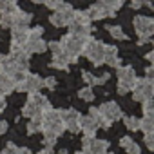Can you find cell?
<instances>
[{"instance_id":"6da1fadb","label":"cell","mask_w":154,"mask_h":154,"mask_svg":"<svg viewBox=\"0 0 154 154\" xmlns=\"http://www.w3.org/2000/svg\"><path fill=\"white\" fill-rule=\"evenodd\" d=\"M42 134H44V145L45 147H54L56 140L65 132L62 116H60V109H47L42 116Z\"/></svg>"},{"instance_id":"7a4b0ae2","label":"cell","mask_w":154,"mask_h":154,"mask_svg":"<svg viewBox=\"0 0 154 154\" xmlns=\"http://www.w3.org/2000/svg\"><path fill=\"white\" fill-rule=\"evenodd\" d=\"M33 20V15L27 11H22L18 8H13L9 11L0 13V27L2 29H27Z\"/></svg>"},{"instance_id":"3957f363","label":"cell","mask_w":154,"mask_h":154,"mask_svg":"<svg viewBox=\"0 0 154 154\" xmlns=\"http://www.w3.org/2000/svg\"><path fill=\"white\" fill-rule=\"evenodd\" d=\"M89 38H91V36H80V35L67 33V35H63V36L58 40V44L62 45V49H63L65 54L69 56L71 63H76V62L80 60V56H82V53H84V47H85V44H87Z\"/></svg>"},{"instance_id":"277c9868","label":"cell","mask_w":154,"mask_h":154,"mask_svg":"<svg viewBox=\"0 0 154 154\" xmlns=\"http://www.w3.org/2000/svg\"><path fill=\"white\" fill-rule=\"evenodd\" d=\"M47 109H51V103L47 100V96L36 93V94H29L26 103H24V109H22V114L26 118H36V116H42Z\"/></svg>"},{"instance_id":"5b68a950","label":"cell","mask_w":154,"mask_h":154,"mask_svg":"<svg viewBox=\"0 0 154 154\" xmlns=\"http://www.w3.org/2000/svg\"><path fill=\"white\" fill-rule=\"evenodd\" d=\"M67 29H69V33H72V35L91 36L93 22H91V18L87 17L85 11H76V9H74L71 20H69V24H67Z\"/></svg>"},{"instance_id":"8992f818","label":"cell","mask_w":154,"mask_h":154,"mask_svg":"<svg viewBox=\"0 0 154 154\" xmlns=\"http://www.w3.org/2000/svg\"><path fill=\"white\" fill-rule=\"evenodd\" d=\"M116 78H118V94L125 96L127 93L132 91L138 76H136V71L132 65H120L116 69Z\"/></svg>"},{"instance_id":"52a82bcc","label":"cell","mask_w":154,"mask_h":154,"mask_svg":"<svg viewBox=\"0 0 154 154\" xmlns=\"http://www.w3.org/2000/svg\"><path fill=\"white\" fill-rule=\"evenodd\" d=\"M42 35H44V27L42 26L29 27L27 38H26V44H24V47H26V51L29 54H35V53L40 54V53H45L47 51V42L42 38Z\"/></svg>"},{"instance_id":"ba28073f","label":"cell","mask_w":154,"mask_h":154,"mask_svg":"<svg viewBox=\"0 0 154 154\" xmlns=\"http://www.w3.org/2000/svg\"><path fill=\"white\" fill-rule=\"evenodd\" d=\"M132 24H134L136 35L140 36V38H138V45H143V44L150 42V38H152V35H154V20H152L150 17L140 15V17H136V18L132 20Z\"/></svg>"},{"instance_id":"9c48e42d","label":"cell","mask_w":154,"mask_h":154,"mask_svg":"<svg viewBox=\"0 0 154 154\" xmlns=\"http://www.w3.org/2000/svg\"><path fill=\"white\" fill-rule=\"evenodd\" d=\"M103 53H105V44L102 40H96V38H89L85 47H84V56L93 63V65H103Z\"/></svg>"},{"instance_id":"30bf717a","label":"cell","mask_w":154,"mask_h":154,"mask_svg":"<svg viewBox=\"0 0 154 154\" xmlns=\"http://www.w3.org/2000/svg\"><path fill=\"white\" fill-rule=\"evenodd\" d=\"M40 89H44V78L35 72H27L24 76V80L15 87V91L26 93V94H36V93H40Z\"/></svg>"},{"instance_id":"8fae6325","label":"cell","mask_w":154,"mask_h":154,"mask_svg":"<svg viewBox=\"0 0 154 154\" xmlns=\"http://www.w3.org/2000/svg\"><path fill=\"white\" fill-rule=\"evenodd\" d=\"M132 100L134 102H147V100H152V94H154V82L150 80H145V78H138L134 87H132Z\"/></svg>"},{"instance_id":"7c38bea8","label":"cell","mask_w":154,"mask_h":154,"mask_svg":"<svg viewBox=\"0 0 154 154\" xmlns=\"http://www.w3.org/2000/svg\"><path fill=\"white\" fill-rule=\"evenodd\" d=\"M47 49H51V67L54 69H60V71H69V65H71V60L69 56L65 54V51L62 49V45L58 42H49L47 44Z\"/></svg>"},{"instance_id":"4fadbf2b","label":"cell","mask_w":154,"mask_h":154,"mask_svg":"<svg viewBox=\"0 0 154 154\" xmlns=\"http://www.w3.org/2000/svg\"><path fill=\"white\" fill-rule=\"evenodd\" d=\"M72 13H74V8H72L71 4H65V2H63V4H60L56 9H53V13H51V17H49V22H51L54 27H67V24H69Z\"/></svg>"},{"instance_id":"5bb4252c","label":"cell","mask_w":154,"mask_h":154,"mask_svg":"<svg viewBox=\"0 0 154 154\" xmlns=\"http://www.w3.org/2000/svg\"><path fill=\"white\" fill-rule=\"evenodd\" d=\"M84 154H105L109 152V141L100 138H82V150Z\"/></svg>"},{"instance_id":"9a60e30c","label":"cell","mask_w":154,"mask_h":154,"mask_svg":"<svg viewBox=\"0 0 154 154\" xmlns=\"http://www.w3.org/2000/svg\"><path fill=\"white\" fill-rule=\"evenodd\" d=\"M60 116H62L65 131H69L72 134L80 132V116L82 114L76 109H60Z\"/></svg>"},{"instance_id":"2e32d148","label":"cell","mask_w":154,"mask_h":154,"mask_svg":"<svg viewBox=\"0 0 154 154\" xmlns=\"http://www.w3.org/2000/svg\"><path fill=\"white\" fill-rule=\"evenodd\" d=\"M98 111H100L102 116H103L107 122H111V123H114V122H118V120L123 118V111H122V107H120L116 102H105V103H102V105L98 107Z\"/></svg>"},{"instance_id":"e0dca14e","label":"cell","mask_w":154,"mask_h":154,"mask_svg":"<svg viewBox=\"0 0 154 154\" xmlns=\"http://www.w3.org/2000/svg\"><path fill=\"white\" fill-rule=\"evenodd\" d=\"M85 13H87V17L91 18V22L116 17V13H114V11H111V9H107V8H103V6H102V4H98V2H96V4H93V6H89V9H87Z\"/></svg>"},{"instance_id":"ac0fdd59","label":"cell","mask_w":154,"mask_h":154,"mask_svg":"<svg viewBox=\"0 0 154 154\" xmlns=\"http://www.w3.org/2000/svg\"><path fill=\"white\" fill-rule=\"evenodd\" d=\"M103 63L111 65V67H120L122 65V58L118 54V47L116 45H107L105 44V53H103Z\"/></svg>"},{"instance_id":"d6986e66","label":"cell","mask_w":154,"mask_h":154,"mask_svg":"<svg viewBox=\"0 0 154 154\" xmlns=\"http://www.w3.org/2000/svg\"><path fill=\"white\" fill-rule=\"evenodd\" d=\"M80 131L84 132L85 138H96L98 132V125L94 123V120L87 114V116H80Z\"/></svg>"},{"instance_id":"ffe728a7","label":"cell","mask_w":154,"mask_h":154,"mask_svg":"<svg viewBox=\"0 0 154 154\" xmlns=\"http://www.w3.org/2000/svg\"><path fill=\"white\" fill-rule=\"evenodd\" d=\"M82 78H84V82L89 85V87H93V85H103L107 80H109V74H102V76H93L91 72H87V71H82Z\"/></svg>"},{"instance_id":"44dd1931","label":"cell","mask_w":154,"mask_h":154,"mask_svg":"<svg viewBox=\"0 0 154 154\" xmlns=\"http://www.w3.org/2000/svg\"><path fill=\"white\" fill-rule=\"evenodd\" d=\"M120 147L125 149V152H129V154H141L140 145H138L131 136H123V138L120 140Z\"/></svg>"},{"instance_id":"7402d4cb","label":"cell","mask_w":154,"mask_h":154,"mask_svg":"<svg viewBox=\"0 0 154 154\" xmlns=\"http://www.w3.org/2000/svg\"><path fill=\"white\" fill-rule=\"evenodd\" d=\"M89 116L94 120V123L98 125V129H100V127H102V129H109V127L112 125L111 122H107V120L102 116V112L98 111V107H89Z\"/></svg>"},{"instance_id":"603a6c76","label":"cell","mask_w":154,"mask_h":154,"mask_svg":"<svg viewBox=\"0 0 154 154\" xmlns=\"http://www.w3.org/2000/svg\"><path fill=\"white\" fill-rule=\"evenodd\" d=\"M140 131L143 134H154V118L152 116L140 118Z\"/></svg>"},{"instance_id":"cb8c5ba5","label":"cell","mask_w":154,"mask_h":154,"mask_svg":"<svg viewBox=\"0 0 154 154\" xmlns=\"http://www.w3.org/2000/svg\"><path fill=\"white\" fill-rule=\"evenodd\" d=\"M0 154H29V149H26V147H18V145H15L13 141H9V143H6V147L0 150Z\"/></svg>"},{"instance_id":"d4e9b609","label":"cell","mask_w":154,"mask_h":154,"mask_svg":"<svg viewBox=\"0 0 154 154\" xmlns=\"http://www.w3.org/2000/svg\"><path fill=\"white\" fill-rule=\"evenodd\" d=\"M15 91V84L9 80V78H6V76H2L0 74V94H11Z\"/></svg>"},{"instance_id":"484cf974","label":"cell","mask_w":154,"mask_h":154,"mask_svg":"<svg viewBox=\"0 0 154 154\" xmlns=\"http://www.w3.org/2000/svg\"><path fill=\"white\" fill-rule=\"evenodd\" d=\"M105 29H107L109 35H111L112 38H116V40H129V36L123 33V29H122L120 26H111V24H107Z\"/></svg>"},{"instance_id":"4316f807","label":"cell","mask_w":154,"mask_h":154,"mask_svg":"<svg viewBox=\"0 0 154 154\" xmlns=\"http://www.w3.org/2000/svg\"><path fill=\"white\" fill-rule=\"evenodd\" d=\"M26 129H27V134H36V132H40V131H42V118H40V116L29 118V123L26 125Z\"/></svg>"},{"instance_id":"83f0119b","label":"cell","mask_w":154,"mask_h":154,"mask_svg":"<svg viewBox=\"0 0 154 154\" xmlns=\"http://www.w3.org/2000/svg\"><path fill=\"white\" fill-rule=\"evenodd\" d=\"M98 4H102L103 8H107V9H111V11H118V9H122V6H123V0H96Z\"/></svg>"},{"instance_id":"f1b7e54d","label":"cell","mask_w":154,"mask_h":154,"mask_svg":"<svg viewBox=\"0 0 154 154\" xmlns=\"http://www.w3.org/2000/svg\"><path fill=\"white\" fill-rule=\"evenodd\" d=\"M123 120V123H125V127L129 129V131H140V118H136V116H123L122 118Z\"/></svg>"},{"instance_id":"f546056e","label":"cell","mask_w":154,"mask_h":154,"mask_svg":"<svg viewBox=\"0 0 154 154\" xmlns=\"http://www.w3.org/2000/svg\"><path fill=\"white\" fill-rule=\"evenodd\" d=\"M78 96H80V100H84V102H93L94 100V93H93V87H84V89H80L78 91Z\"/></svg>"},{"instance_id":"4dcf8cb0","label":"cell","mask_w":154,"mask_h":154,"mask_svg":"<svg viewBox=\"0 0 154 154\" xmlns=\"http://www.w3.org/2000/svg\"><path fill=\"white\" fill-rule=\"evenodd\" d=\"M33 2L42 4V6H45V8H49V9H56L60 4H63V0H33Z\"/></svg>"},{"instance_id":"1f68e13d","label":"cell","mask_w":154,"mask_h":154,"mask_svg":"<svg viewBox=\"0 0 154 154\" xmlns=\"http://www.w3.org/2000/svg\"><path fill=\"white\" fill-rule=\"evenodd\" d=\"M17 4H18V0H0V13L17 8Z\"/></svg>"},{"instance_id":"d6a6232c","label":"cell","mask_w":154,"mask_h":154,"mask_svg":"<svg viewBox=\"0 0 154 154\" xmlns=\"http://www.w3.org/2000/svg\"><path fill=\"white\" fill-rule=\"evenodd\" d=\"M131 8H132V9H141V8L154 9V8H152V2H147V0H131Z\"/></svg>"},{"instance_id":"836d02e7","label":"cell","mask_w":154,"mask_h":154,"mask_svg":"<svg viewBox=\"0 0 154 154\" xmlns=\"http://www.w3.org/2000/svg\"><path fill=\"white\" fill-rule=\"evenodd\" d=\"M141 105H143V116H152L154 118V102L152 100H147Z\"/></svg>"},{"instance_id":"e575fe53","label":"cell","mask_w":154,"mask_h":154,"mask_svg":"<svg viewBox=\"0 0 154 154\" xmlns=\"http://www.w3.org/2000/svg\"><path fill=\"white\" fill-rule=\"evenodd\" d=\"M143 141L149 150H154V134H143Z\"/></svg>"},{"instance_id":"d590c367","label":"cell","mask_w":154,"mask_h":154,"mask_svg":"<svg viewBox=\"0 0 154 154\" xmlns=\"http://www.w3.org/2000/svg\"><path fill=\"white\" fill-rule=\"evenodd\" d=\"M44 87L47 89H56V78H53V76H47V78H44Z\"/></svg>"},{"instance_id":"8d00e7d4","label":"cell","mask_w":154,"mask_h":154,"mask_svg":"<svg viewBox=\"0 0 154 154\" xmlns=\"http://www.w3.org/2000/svg\"><path fill=\"white\" fill-rule=\"evenodd\" d=\"M145 80H150V82H154V69H152V63L147 67V71H145Z\"/></svg>"},{"instance_id":"74e56055","label":"cell","mask_w":154,"mask_h":154,"mask_svg":"<svg viewBox=\"0 0 154 154\" xmlns=\"http://www.w3.org/2000/svg\"><path fill=\"white\" fill-rule=\"evenodd\" d=\"M8 129H9L8 122H4V120H0V136H2V134H6V132H8Z\"/></svg>"},{"instance_id":"f35d334b","label":"cell","mask_w":154,"mask_h":154,"mask_svg":"<svg viewBox=\"0 0 154 154\" xmlns=\"http://www.w3.org/2000/svg\"><path fill=\"white\" fill-rule=\"evenodd\" d=\"M36 154H54V150H53V147H44V149L38 150Z\"/></svg>"},{"instance_id":"ab89813d","label":"cell","mask_w":154,"mask_h":154,"mask_svg":"<svg viewBox=\"0 0 154 154\" xmlns=\"http://www.w3.org/2000/svg\"><path fill=\"white\" fill-rule=\"evenodd\" d=\"M4 111H6V96L0 94V112H4Z\"/></svg>"},{"instance_id":"60d3db41","label":"cell","mask_w":154,"mask_h":154,"mask_svg":"<svg viewBox=\"0 0 154 154\" xmlns=\"http://www.w3.org/2000/svg\"><path fill=\"white\" fill-rule=\"evenodd\" d=\"M147 60L152 63V60H154V53H152V51H149V53H147Z\"/></svg>"},{"instance_id":"b9f144b4","label":"cell","mask_w":154,"mask_h":154,"mask_svg":"<svg viewBox=\"0 0 154 154\" xmlns=\"http://www.w3.org/2000/svg\"><path fill=\"white\" fill-rule=\"evenodd\" d=\"M60 154H67V150H65V149H62V150H60Z\"/></svg>"},{"instance_id":"7bdbcfd3","label":"cell","mask_w":154,"mask_h":154,"mask_svg":"<svg viewBox=\"0 0 154 154\" xmlns=\"http://www.w3.org/2000/svg\"><path fill=\"white\" fill-rule=\"evenodd\" d=\"M74 154H84V152H80V150H78V152H74Z\"/></svg>"},{"instance_id":"ee69618b","label":"cell","mask_w":154,"mask_h":154,"mask_svg":"<svg viewBox=\"0 0 154 154\" xmlns=\"http://www.w3.org/2000/svg\"><path fill=\"white\" fill-rule=\"evenodd\" d=\"M105 154H114V152H105Z\"/></svg>"},{"instance_id":"f6af8a7d","label":"cell","mask_w":154,"mask_h":154,"mask_svg":"<svg viewBox=\"0 0 154 154\" xmlns=\"http://www.w3.org/2000/svg\"><path fill=\"white\" fill-rule=\"evenodd\" d=\"M147 2H152V0H147Z\"/></svg>"}]
</instances>
